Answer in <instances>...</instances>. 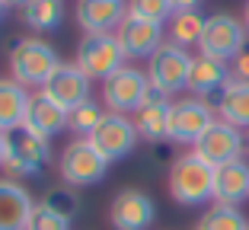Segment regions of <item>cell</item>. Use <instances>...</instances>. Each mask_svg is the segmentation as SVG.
Instances as JSON below:
<instances>
[{"instance_id":"obj_23","label":"cell","mask_w":249,"mask_h":230,"mask_svg":"<svg viewBox=\"0 0 249 230\" xmlns=\"http://www.w3.org/2000/svg\"><path fill=\"white\" fill-rule=\"evenodd\" d=\"M205 22L208 16H201L198 10H185V13H173L169 16V42L179 45V48H189V45L201 42V32H205Z\"/></svg>"},{"instance_id":"obj_4","label":"cell","mask_w":249,"mask_h":230,"mask_svg":"<svg viewBox=\"0 0 249 230\" xmlns=\"http://www.w3.org/2000/svg\"><path fill=\"white\" fill-rule=\"evenodd\" d=\"M48 160H52V144H48V138L29 131L26 125L13 128V131L7 134L3 170H7L10 176H38Z\"/></svg>"},{"instance_id":"obj_34","label":"cell","mask_w":249,"mask_h":230,"mask_svg":"<svg viewBox=\"0 0 249 230\" xmlns=\"http://www.w3.org/2000/svg\"><path fill=\"white\" fill-rule=\"evenodd\" d=\"M243 22H246V29H249V0H246V7H243Z\"/></svg>"},{"instance_id":"obj_19","label":"cell","mask_w":249,"mask_h":230,"mask_svg":"<svg viewBox=\"0 0 249 230\" xmlns=\"http://www.w3.org/2000/svg\"><path fill=\"white\" fill-rule=\"evenodd\" d=\"M22 125L52 141L54 134H61L67 128V109H61L58 103H52V99L38 89V93L29 96V109H26V122H22Z\"/></svg>"},{"instance_id":"obj_3","label":"cell","mask_w":249,"mask_h":230,"mask_svg":"<svg viewBox=\"0 0 249 230\" xmlns=\"http://www.w3.org/2000/svg\"><path fill=\"white\" fill-rule=\"evenodd\" d=\"M192 54L189 48H179L173 42H163L150 58H147V80L150 87L160 89L163 96L182 93L189 87V74H192Z\"/></svg>"},{"instance_id":"obj_29","label":"cell","mask_w":249,"mask_h":230,"mask_svg":"<svg viewBox=\"0 0 249 230\" xmlns=\"http://www.w3.org/2000/svg\"><path fill=\"white\" fill-rule=\"evenodd\" d=\"M26 230H71V221H67V217H61L58 211L45 208L42 201H38L36 211H32V217H29V227H26Z\"/></svg>"},{"instance_id":"obj_9","label":"cell","mask_w":249,"mask_h":230,"mask_svg":"<svg viewBox=\"0 0 249 230\" xmlns=\"http://www.w3.org/2000/svg\"><path fill=\"white\" fill-rule=\"evenodd\" d=\"M147 93H150L147 71H138V67H128V64L122 71H115L109 80H103V103L109 112H118V115L138 112L144 106Z\"/></svg>"},{"instance_id":"obj_10","label":"cell","mask_w":249,"mask_h":230,"mask_svg":"<svg viewBox=\"0 0 249 230\" xmlns=\"http://www.w3.org/2000/svg\"><path fill=\"white\" fill-rule=\"evenodd\" d=\"M138 141H141V134H138V128H134V119L118 115V112H106V119L89 134V144H93L109 163L124 160V157L138 147Z\"/></svg>"},{"instance_id":"obj_24","label":"cell","mask_w":249,"mask_h":230,"mask_svg":"<svg viewBox=\"0 0 249 230\" xmlns=\"http://www.w3.org/2000/svg\"><path fill=\"white\" fill-rule=\"evenodd\" d=\"M64 19V3L61 0H29L22 7V22L36 32H52Z\"/></svg>"},{"instance_id":"obj_28","label":"cell","mask_w":249,"mask_h":230,"mask_svg":"<svg viewBox=\"0 0 249 230\" xmlns=\"http://www.w3.org/2000/svg\"><path fill=\"white\" fill-rule=\"evenodd\" d=\"M128 13L154 19V22H169L173 3H169V0H128Z\"/></svg>"},{"instance_id":"obj_20","label":"cell","mask_w":249,"mask_h":230,"mask_svg":"<svg viewBox=\"0 0 249 230\" xmlns=\"http://www.w3.org/2000/svg\"><path fill=\"white\" fill-rule=\"evenodd\" d=\"M249 198V163L246 160H233L227 166L214 170V201L220 205H236Z\"/></svg>"},{"instance_id":"obj_21","label":"cell","mask_w":249,"mask_h":230,"mask_svg":"<svg viewBox=\"0 0 249 230\" xmlns=\"http://www.w3.org/2000/svg\"><path fill=\"white\" fill-rule=\"evenodd\" d=\"M214 112H217V119L249 131V80H230L217 93Z\"/></svg>"},{"instance_id":"obj_7","label":"cell","mask_w":249,"mask_h":230,"mask_svg":"<svg viewBox=\"0 0 249 230\" xmlns=\"http://www.w3.org/2000/svg\"><path fill=\"white\" fill-rule=\"evenodd\" d=\"M73 64L80 67L89 80H109L115 71L124 67V52H122V45H118L115 32H106V35H83Z\"/></svg>"},{"instance_id":"obj_30","label":"cell","mask_w":249,"mask_h":230,"mask_svg":"<svg viewBox=\"0 0 249 230\" xmlns=\"http://www.w3.org/2000/svg\"><path fill=\"white\" fill-rule=\"evenodd\" d=\"M230 71H233V80H249V45H246V48H243V52L233 58Z\"/></svg>"},{"instance_id":"obj_31","label":"cell","mask_w":249,"mask_h":230,"mask_svg":"<svg viewBox=\"0 0 249 230\" xmlns=\"http://www.w3.org/2000/svg\"><path fill=\"white\" fill-rule=\"evenodd\" d=\"M173 3V13H185V10H198L201 0H169Z\"/></svg>"},{"instance_id":"obj_13","label":"cell","mask_w":249,"mask_h":230,"mask_svg":"<svg viewBox=\"0 0 249 230\" xmlns=\"http://www.w3.org/2000/svg\"><path fill=\"white\" fill-rule=\"evenodd\" d=\"M157 217L150 195L141 189H122L109 205V221L115 230H147Z\"/></svg>"},{"instance_id":"obj_22","label":"cell","mask_w":249,"mask_h":230,"mask_svg":"<svg viewBox=\"0 0 249 230\" xmlns=\"http://www.w3.org/2000/svg\"><path fill=\"white\" fill-rule=\"evenodd\" d=\"M29 96L22 83H16L13 77H0V131L10 134L13 128H19L26 122V109H29Z\"/></svg>"},{"instance_id":"obj_18","label":"cell","mask_w":249,"mask_h":230,"mask_svg":"<svg viewBox=\"0 0 249 230\" xmlns=\"http://www.w3.org/2000/svg\"><path fill=\"white\" fill-rule=\"evenodd\" d=\"M233 80V71H230L227 61H217V58H208V54H198L192 61V74H189V93L198 99L205 96H217L220 89Z\"/></svg>"},{"instance_id":"obj_17","label":"cell","mask_w":249,"mask_h":230,"mask_svg":"<svg viewBox=\"0 0 249 230\" xmlns=\"http://www.w3.org/2000/svg\"><path fill=\"white\" fill-rule=\"evenodd\" d=\"M36 211L29 189L16 179H0V230H26Z\"/></svg>"},{"instance_id":"obj_6","label":"cell","mask_w":249,"mask_h":230,"mask_svg":"<svg viewBox=\"0 0 249 230\" xmlns=\"http://www.w3.org/2000/svg\"><path fill=\"white\" fill-rule=\"evenodd\" d=\"M246 42H249L246 22L236 19L233 13H214V16H208V22H205L198 52L208 54V58H217V61H233L236 54L246 48Z\"/></svg>"},{"instance_id":"obj_16","label":"cell","mask_w":249,"mask_h":230,"mask_svg":"<svg viewBox=\"0 0 249 230\" xmlns=\"http://www.w3.org/2000/svg\"><path fill=\"white\" fill-rule=\"evenodd\" d=\"M169 112H173V103L169 96H163L160 89L150 87L144 106L134 112V128L144 141L150 144H160V141H169Z\"/></svg>"},{"instance_id":"obj_32","label":"cell","mask_w":249,"mask_h":230,"mask_svg":"<svg viewBox=\"0 0 249 230\" xmlns=\"http://www.w3.org/2000/svg\"><path fill=\"white\" fill-rule=\"evenodd\" d=\"M3 3H7V10H22L29 0H3Z\"/></svg>"},{"instance_id":"obj_11","label":"cell","mask_w":249,"mask_h":230,"mask_svg":"<svg viewBox=\"0 0 249 230\" xmlns=\"http://www.w3.org/2000/svg\"><path fill=\"white\" fill-rule=\"evenodd\" d=\"M214 122H217V112L211 109V103H205L198 96L179 99V103H173V112H169V141L195 147V141Z\"/></svg>"},{"instance_id":"obj_25","label":"cell","mask_w":249,"mask_h":230,"mask_svg":"<svg viewBox=\"0 0 249 230\" xmlns=\"http://www.w3.org/2000/svg\"><path fill=\"white\" fill-rule=\"evenodd\" d=\"M195 230H249V217L236 205H220L214 201L205 214L198 217Z\"/></svg>"},{"instance_id":"obj_14","label":"cell","mask_w":249,"mask_h":230,"mask_svg":"<svg viewBox=\"0 0 249 230\" xmlns=\"http://www.w3.org/2000/svg\"><path fill=\"white\" fill-rule=\"evenodd\" d=\"M42 93L52 99V103H58L61 109L71 112V109H77L80 103L89 99V77L83 74L77 64H64V61H61V67L48 77Z\"/></svg>"},{"instance_id":"obj_33","label":"cell","mask_w":249,"mask_h":230,"mask_svg":"<svg viewBox=\"0 0 249 230\" xmlns=\"http://www.w3.org/2000/svg\"><path fill=\"white\" fill-rule=\"evenodd\" d=\"M3 154H7V134L0 131V166H3Z\"/></svg>"},{"instance_id":"obj_2","label":"cell","mask_w":249,"mask_h":230,"mask_svg":"<svg viewBox=\"0 0 249 230\" xmlns=\"http://www.w3.org/2000/svg\"><path fill=\"white\" fill-rule=\"evenodd\" d=\"M58 67H61L58 52L42 38H19L10 48V74L22 87H45Z\"/></svg>"},{"instance_id":"obj_35","label":"cell","mask_w":249,"mask_h":230,"mask_svg":"<svg viewBox=\"0 0 249 230\" xmlns=\"http://www.w3.org/2000/svg\"><path fill=\"white\" fill-rule=\"evenodd\" d=\"M3 13H7V3H3V0H0V19H3Z\"/></svg>"},{"instance_id":"obj_1","label":"cell","mask_w":249,"mask_h":230,"mask_svg":"<svg viewBox=\"0 0 249 230\" xmlns=\"http://www.w3.org/2000/svg\"><path fill=\"white\" fill-rule=\"evenodd\" d=\"M169 195L179 205H205L214 198V166L198 154H182L169 163Z\"/></svg>"},{"instance_id":"obj_12","label":"cell","mask_w":249,"mask_h":230,"mask_svg":"<svg viewBox=\"0 0 249 230\" xmlns=\"http://www.w3.org/2000/svg\"><path fill=\"white\" fill-rule=\"evenodd\" d=\"M115 38H118V45H122L124 58H150L163 45V22L128 13L122 19V26L115 29Z\"/></svg>"},{"instance_id":"obj_27","label":"cell","mask_w":249,"mask_h":230,"mask_svg":"<svg viewBox=\"0 0 249 230\" xmlns=\"http://www.w3.org/2000/svg\"><path fill=\"white\" fill-rule=\"evenodd\" d=\"M45 208L58 211L61 217H67V221H73L77 217V211H80V201H77V195H73L71 186H61V189H48V195L42 198Z\"/></svg>"},{"instance_id":"obj_15","label":"cell","mask_w":249,"mask_h":230,"mask_svg":"<svg viewBox=\"0 0 249 230\" xmlns=\"http://www.w3.org/2000/svg\"><path fill=\"white\" fill-rule=\"evenodd\" d=\"M124 16H128L124 0H77V22L87 35L115 32Z\"/></svg>"},{"instance_id":"obj_36","label":"cell","mask_w":249,"mask_h":230,"mask_svg":"<svg viewBox=\"0 0 249 230\" xmlns=\"http://www.w3.org/2000/svg\"><path fill=\"white\" fill-rule=\"evenodd\" d=\"M246 154H249V131H246Z\"/></svg>"},{"instance_id":"obj_8","label":"cell","mask_w":249,"mask_h":230,"mask_svg":"<svg viewBox=\"0 0 249 230\" xmlns=\"http://www.w3.org/2000/svg\"><path fill=\"white\" fill-rule=\"evenodd\" d=\"M192 154H198L205 163H211L214 170H217V166H227V163H233V160H243V154H246V134H243V128L217 119L195 141Z\"/></svg>"},{"instance_id":"obj_26","label":"cell","mask_w":249,"mask_h":230,"mask_svg":"<svg viewBox=\"0 0 249 230\" xmlns=\"http://www.w3.org/2000/svg\"><path fill=\"white\" fill-rule=\"evenodd\" d=\"M103 119H106V109L99 103H93V99H87V103H80L77 109L67 112V128H71L77 138H89Z\"/></svg>"},{"instance_id":"obj_5","label":"cell","mask_w":249,"mask_h":230,"mask_svg":"<svg viewBox=\"0 0 249 230\" xmlns=\"http://www.w3.org/2000/svg\"><path fill=\"white\" fill-rule=\"evenodd\" d=\"M58 170L71 189H87V186H96V182L106 179L109 160L89 144V138H77V141H71L61 150Z\"/></svg>"}]
</instances>
